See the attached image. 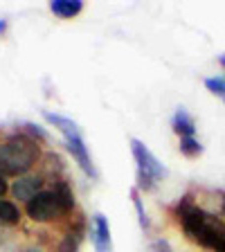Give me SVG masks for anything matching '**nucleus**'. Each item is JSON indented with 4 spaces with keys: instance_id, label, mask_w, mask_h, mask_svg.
Segmentation results:
<instances>
[{
    "instance_id": "nucleus-1",
    "label": "nucleus",
    "mask_w": 225,
    "mask_h": 252,
    "mask_svg": "<svg viewBox=\"0 0 225 252\" xmlns=\"http://www.w3.org/2000/svg\"><path fill=\"white\" fill-rule=\"evenodd\" d=\"M178 216H180V223H183L185 234L203 248L216 250V246L225 236V227L212 214L196 207L194 203H189V196L178 203Z\"/></svg>"
},
{
    "instance_id": "nucleus-2",
    "label": "nucleus",
    "mask_w": 225,
    "mask_h": 252,
    "mask_svg": "<svg viewBox=\"0 0 225 252\" xmlns=\"http://www.w3.org/2000/svg\"><path fill=\"white\" fill-rule=\"evenodd\" d=\"M38 144L27 135H11L5 144H0V171L5 176L21 178L38 160Z\"/></svg>"
},
{
    "instance_id": "nucleus-3",
    "label": "nucleus",
    "mask_w": 225,
    "mask_h": 252,
    "mask_svg": "<svg viewBox=\"0 0 225 252\" xmlns=\"http://www.w3.org/2000/svg\"><path fill=\"white\" fill-rule=\"evenodd\" d=\"M131 149H133V158H135V162H137V187L142 191H151L158 180H162L167 176V169L149 151V147L144 142L131 140Z\"/></svg>"
},
{
    "instance_id": "nucleus-4",
    "label": "nucleus",
    "mask_w": 225,
    "mask_h": 252,
    "mask_svg": "<svg viewBox=\"0 0 225 252\" xmlns=\"http://www.w3.org/2000/svg\"><path fill=\"white\" fill-rule=\"evenodd\" d=\"M63 214H65L63 205L59 203L57 194H54L52 189L50 191H41V194H36L27 203V216L32 220H36V223H47V220L59 219Z\"/></svg>"
},
{
    "instance_id": "nucleus-5",
    "label": "nucleus",
    "mask_w": 225,
    "mask_h": 252,
    "mask_svg": "<svg viewBox=\"0 0 225 252\" xmlns=\"http://www.w3.org/2000/svg\"><path fill=\"white\" fill-rule=\"evenodd\" d=\"M65 147H68V151L72 153V158L77 160L79 167L84 169L86 176H90V178H97V169H95L93 160H90V151H88V147H86L84 137H81V135L68 137V140H65Z\"/></svg>"
},
{
    "instance_id": "nucleus-6",
    "label": "nucleus",
    "mask_w": 225,
    "mask_h": 252,
    "mask_svg": "<svg viewBox=\"0 0 225 252\" xmlns=\"http://www.w3.org/2000/svg\"><path fill=\"white\" fill-rule=\"evenodd\" d=\"M93 246H95V252H113L110 225L104 214L93 216Z\"/></svg>"
},
{
    "instance_id": "nucleus-7",
    "label": "nucleus",
    "mask_w": 225,
    "mask_h": 252,
    "mask_svg": "<svg viewBox=\"0 0 225 252\" xmlns=\"http://www.w3.org/2000/svg\"><path fill=\"white\" fill-rule=\"evenodd\" d=\"M41 185H43V180L38 176H21V178H16V183L11 185V194L18 200H23V203H30L36 194H41Z\"/></svg>"
},
{
    "instance_id": "nucleus-8",
    "label": "nucleus",
    "mask_w": 225,
    "mask_h": 252,
    "mask_svg": "<svg viewBox=\"0 0 225 252\" xmlns=\"http://www.w3.org/2000/svg\"><path fill=\"white\" fill-rule=\"evenodd\" d=\"M43 117H45L50 124H54L59 128V131L63 133V137L68 140V137H74V135H81V131H79L77 122L68 120V117L59 115V113H50V110H43Z\"/></svg>"
},
{
    "instance_id": "nucleus-9",
    "label": "nucleus",
    "mask_w": 225,
    "mask_h": 252,
    "mask_svg": "<svg viewBox=\"0 0 225 252\" xmlns=\"http://www.w3.org/2000/svg\"><path fill=\"white\" fill-rule=\"evenodd\" d=\"M50 9H52V14L61 16V18H74L84 9V0H52Z\"/></svg>"
},
{
    "instance_id": "nucleus-10",
    "label": "nucleus",
    "mask_w": 225,
    "mask_h": 252,
    "mask_svg": "<svg viewBox=\"0 0 225 252\" xmlns=\"http://www.w3.org/2000/svg\"><path fill=\"white\" fill-rule=\"evenodd\" d=\"M81 236H84V219H79L77 227L65 232V236L59 243V252H77L79 243H81Z\"/></svg>"
},
{
    "instance_id": "nucleus-11",
    "label": "nucleus",
    "mask_w": 225,
    "mask_h": 252,
    "mask_svg": "<svg viewBox=\"0 0 225 252\" xmlns=\"http://www.w3.org/2000/svg\"><path fill=\"white\" fill-rule=\"evenodd\" d=\"M173 131L178 133V135H183V137H194L196 124H194V120L189 117V113L185 108L176 110V115H173Z\"/></svg>"
},
{
    "instance_id": "nucleus-12",
    "label": "nucleus",
    "mask_w": 225,
    "mask_h": 252,
    "mask_svg": "<svg viewBox=\"0 0 225 252\" xmlns=\"http://www.w3.org/2000/svg\"><path fill=\"white\" fill-rule=\"evenodd\" d=\"M52 191L57 194L59 203L63 205V212H65V214L74 210V194H72V189H70L68 183H63V180H57V183H54V187H52Z\"/></svg>"
},
{
    "instance_id": "nucleus-13",
    "label": "nucleus",
    "mask_w": 225,
    "mask_h": 252,
    "mask_svg": "<svg viewBox=\"0 0 225 252\" xmlns=\"http://www.w3.org/2000/svg\"><path fill=\"white\" fill-rule=\"evenodd\" d=\"M18 220H21L18 207H16L14 203H9V200L0 198V223H2V225H16Z\"/></svg>"
},
{
    "instance_id": "nucleus-14",
    "label": "nucleus",
    "mask_w": 225,
    "mask_h": 252,
    "mask_svg": "<svg viewBox=\"0 0 225 252\" xmlns=\"http://www.w3.org/2000/svg\"><path fill=\"white\" fill-rule=\"evenodd\" d=\"M180 151L187 158H196L203 153V147H200V142L194 140V137H183V140H180Z\"/></svg>"
},
{
    "instance_id": "nucleus-15",
    "label": "nucleus",
    "mask_w": 225,
    "mask_h": 252,
    "mask_svg": "<svg viewBox=\"0 0 225 252\" xmlns=\"http://www.w3.org/2000/svg\"><path fill=\"white\" fill-rule=\"evenodd\" d=\"M131 198H133V205H135L142 230H149V216H147V212H144V205H142V198H140V191H137V189H131Z\"/></svg>"
},
{
    "instance_id": "nucleus-16",
    "label": "nucleus",
    "mask_w": 225,
    "mask_h": 252,
    "mask_svg": "<svg viewBox=\"0 0 225 252\" xmlns=\"http://www.w3.org/2000/svg\"><path fill=\"white\" fill-rule=\"evenodd\" d=\"M23 128H25V135L32 137V140H38V142H45L47 140V133L43 131L41 126L34 124V122H25V124H23Z\"/></svg>"
},
{
    "instance_id": "nucleus-17",
    "label": "nucleus",
    "mask_w": 225,
    "mask_h": 252,
    "mask_svg": "<svg viewBox=\"0 0 225 252\" xmlns=\"http://www.w3.org/2000/svg\"><path fill=\"white\" fill-rule=\"evenodd\" d=\"M205 88L214 94H223L225 97V77H207L205 79Z\"/></svg>"
},
{
    "instance_id": "nucleus-18",
    "label": "nucleus",
    "mask_w": 225,
    "mask_h": 252,
    "mask_svg": "<svg viewBox=\"0 0 225 252\" xmlns=\"http://www.w3.org/2000/svg\"><path fill=\"white\" fill-rule=\"evenodd\" d=\"M153 252H171V248H169V243L164 241V239H158V241L153 243Z\"/></svg>"
},
{
    "instance_id": "nucleus-19",
    "label": "nucleus",
    "mask_w": 225,
    "mask_h": 252,
    "mask_svg": "<svg viewBox=\"0 0 225 252\" xmlns=\"http://www.w3.org/2000/svg\"><path fill=\"white\" fill-rule=\"evenodd\" d=\"M216 252H225V236H223V239H221V243H219V246H216Z\"/></svg>"
},
{
    "instance_id": "nucleus-20",
    "label": "nucleus",
    "mask_w": 225,
    "mask_h": 252,
    "mask_svg": "<svg viewBox=\"0 0 225 252\" xmlns=\"http://www.w3.org/2000/svg\"><path fill=\"white\" fill-rule=\"evenodd\" d=\"M219 61H221V65H223V68H225V52L219 57Z\"/></svg>"
},
{
    "instance_id": "nucleus-21",
    "label": "nucleus",
    "mask_w": 225,
    "mask_h": 252,
    "mask_svg": "<svg viewBox=\"0 0 225 252\" xmlns=\"http://www.w3.org/2000/svg\"><path fill=\"white\" fill-rule=\"evenodd\" d=\"M5 27H7V25H5V21H0V32H5Z\"/></svg>"
},
{
    "instance_id": "nucleus-22",
    "label": "nucleus",
    "mask_w": 225,
    "mask_h": 252,
    "mask_svg": "<svg viewBox=\"0 0 225 252\" xmlns=\"http://www.w3.org/2000/svg\"><path fill=\"white\" fill-rule=\"evenodd\" d=\"M27 252H41V250H36V248H32V250H27Z\"/></svg>"
},
{
    "instance_id": "nucleus-23",
    "label": "nucleus",
    "mask_w": 225,
    "mask_h": 252,
    "mask_svg": "<svg viewBox=\"0 0 225 252\" xmlns=\"http://www.w3.org/2000/svg\"><path fill=\"white\" fill-rule=\"evenodd\" d=\"M223 214H225V205H223Z\"/></svg>"
}]
</instances>
